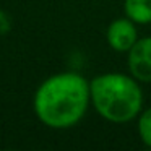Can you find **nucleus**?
Instances as JSON below:
<instances>
[{
    "label": "nucleus",
    "mask_w": 151,
    "mask_h": 151,
    "mask_svg": "<svg viewBox=\"0 0 151 151\" xmlns=\"http://www.w3.org/2000/svg\"><path fill=\"white\" fill-rule=\"evenodd\" d=\"M89 106V80L75 72L50 75L37 86L33 98L36 117L54 130H67L78 125Z\"/></svg>",
    "instance_id": "f257e3e1"
},
{
    "label": "nucleus",
    "mask_w": 151,
    "mask_h": 151,
    "mask_svg": "<svg viewBox=\"0 0 151 151\" xmlns=\"http://www.w3.org/2000/svg\"><path fill=\"white\" fill-rule=\"evenodd\" d=\"M138 83L137 78L125 73H101L89 80L91 106L107 122H132L143 111V91Z\"/></svg>",
    "instance_id": "f03ea898"
},
{
    "label": "nucleus",
    "mask_w": 151,
    "mask_h": 151,
    "mask_svg": "<svg viewBox=\"0 0 151 151\" xmlns=\"http://www.w3.org/2000/svg\"><path fill=\"white\" fill-rule=\"evenodd\" d=\"M106 41H107L109 47L115 52H120V54L128 52L133 47V44L138 41L137 23L132 21L128 17H122L114 20L107 26Z\"/></svg>",
    "instance_id": "7ed1b4c3"
},
{
    "label": "nucleus",
    "mask_w": 151,
    "mask_h": 151,
    "mask_svg": "<svg viewBox=\"0 0 151 151\" xmlns=\"http://www.w3.org/2000/svg\"><path fill=\"white\" fill-rule=\"evenodd\" d=\"M127 54L130 75L140 83H151V36L138 37Z\"/></svg>",
    "instance_id": "20e7f679"
},
{
    "label": "nucleus",
    "mask_w": 151,
    "mask_h": 151,
    "mask_svg": "<svg viewBox=\"0 0 151 151\" xmlns=\"http://www.w3.org/2000/svg\"><path fill=\"white\" fill-rule=\"evenodd\" d=\"M124 12L137 24H151V0H125Z\"/></svg>",
    "instance_id": "39448f33"
},
{
    "label": "nucleus",
    "mask_w": 151,
    "mask_h": 151,
    "mask_svg": "<svg viewBox=\"0 0 151 151\" xmlns=\"http://www.w3.org/2000/svg\"><path fill=\"white\" fill-rule=\"evenodd\" d=\"M138 135L145 146L151 148V107L145 109L138 115Z\"/></svg>",
    "instance_id": "423d86ee"
}]
</instances>
